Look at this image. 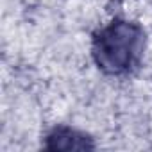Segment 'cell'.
<instances>
[{
	"label": "cell",
	"instance_id": "cell-1",
	"mask_svg": "<svg viewBox=\"0 0 152 152\" xmlns=\"http://www.w3.org/2000/svg\"><path fill=\"white\" fill-rule=\"evenodd\" d=\"M143 50V31L127 20H115L93 39V57L99 68L111 75L129 72Z\"/></svg>",
	"mask_w": 152,
	"mask_h": 152
},
{
	"label": "cell",
	"instance_id": "cell-2",
	"mask_svg": "<svg viewBox=\"0 0 152 152\" xmlns=\"http://www.w3.org/2000/svg\"><path fill=\"white\" fill-rule=\"evenodd\" d=\"M47 148L50 150H86V148H95V143L86 134H81L70 127H57L48 134Z\"/></svg>",
	"mask_w": 152,
	"mask_h": 152
}]
</instances>
